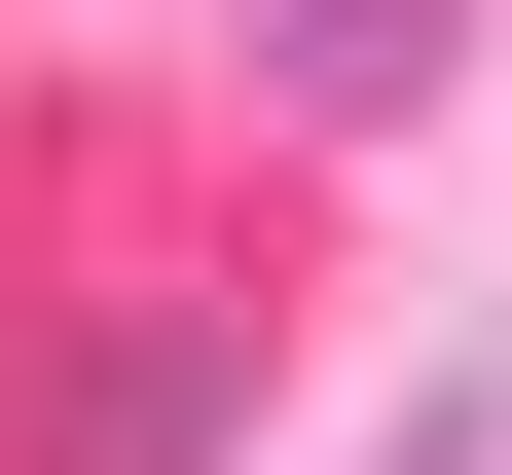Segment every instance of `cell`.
<instances>
[{"label":"cell","instance_id":"3957f363","mask_svg":"<svg viewBox=\"0 0 512 475\" xmlns=\"http://www.w3.org/2000/svg\"><path fill=\"white\" fill-rule=\"evenodd\" d=\"M476 439H512V402H476V366H439V402H403V475H476Z\"/></svg>","mask_w":512,"mask_h":475},{"label":"cell","instance_id":"6da1fadb","mask_svg":"<svg viewBox=\"0 0 512 475\" xmlns=\"http://www.w3.org/2000/svg\"><path fill=\"white\" fill-rule=\"evenodd\" d=\"M220 439H256V329H220V293L37 329V402H0V475H220Z\"/></svg>","mask_w":512,"mask_h":475},{"label":"cell","instance_id":"7a4b0ae2","mask_svg":"<svg viewBox=\"0 0 512 475\" xmlns=\"http://www.w3.org/2000/svg\"><path fill=\"white\" fill-rule=\"evenodd\" d=\"M256 74L330 110V147H403V110H439V74H476V0H256Z\"/></svg>","mask_w":512,"mask_h":475}]
</instances>
